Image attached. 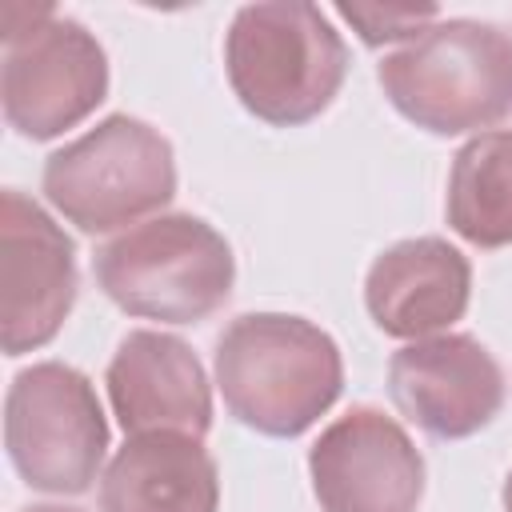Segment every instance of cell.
<instances>
[{"instance_id": "obj_15", "label": "cell", "mask_w": 512, "mask_h": 512, "mask_svg": "<svg viewBox=\"0 0 512 512\" xmlns=\"http://www.w3.org/2000/svg\"><path fill=\"white\" fill-rule=\"evenodd\" d=\"M368 48L380 44H412L416 36H424L436 24V8L420 4V8H380V4H340L336 8Z\"/></svg>"}, {"instance_id": "obj_11", "label": "cell", "mask_w": 512, "mask_h": 512, "mask_svg": "<svg viewBox=\"0 0 512 512\" xmlns=\"http://www.w3.org/2000/svg\"><path fill=\"white\" fill-rule=\"evenodd\" d=\"M108 404L128 436L212 428V384L188 340L156 328H132L104 372Z\"/></svg>"}, {"instance_id": "obj_6", "label": "cell", "mask_w": 512, "mask_h": 512, "mask_svg": "<svg viewBox=\"0 0 512 512\" xmlns=\"http://www.w3.org/2000/svg\"><path fill=\"white\" fill-rule=\"evenodd\" d=\"M0 100L4 120L28 140H52L88 120L108 96V56L100 40L56 8L8 4Z\"/></svg>"}, {"instance_id": "obj_13", "label": "cell", "mask_w": 512, "mask_h": 512, "mask_svg": "<svg viewBox=\"0 0 512 512\" xmlns=\"http://www.w3.org/2000/svg\"><path fill=\"white\" fill-rule=\"evenodd\" d=\"M100 512H216L220 472L200 436H128L100 476Z\"/></svg>"}, {"instance_id": "obj_1", "label": "cell", "mask_w": 512, "mask_h": 512, "mask_svg": "<svg viewBox=\"0 0 512 512\" xmlns=\"http://www.w3.org/2000/svg\"><path fill=\"white\" fill-rule=\"evenodd\" d=\"M216 388L244 428L292 440L336 404L344 356L304 316L244 312L216 336Z\"/></svg>"}, {"instance_id": "obj_3", "label": "cell", "mask_w": 512, "mask_h": 512, "mask_svg": "<svg viewBox=\"0 0 512 512\" xmlns=\"http://www.w3.org/2000/svg\"><path fill=\"white\" fill-rule=\"evenodd\" d=\"M92 276L128 316L200 324L228 304L236 256L208 220L192 212H160L100 244Z\"/></svg>"}, {"instance_id": "obj_9", "label": "cell", "mask_w": 512, "mask_h": 512, "mask_svg": "<svg viewBox=\"0 0 512 512\" xmlns=\"http://www.w3.org/2000/svg\"><path fill=\"white\" fill-rule=\"evenodd\" d=\"M308 476L320 512H416L424 456L396 416L356 404L308 448Z\"/></svg>"}, {"instance_id": "obj_4", "label": "cell", "mask_w": 512, "mask_h": 512, "mask_svg": "<svg viewBox=\"0 0 512 512\" xmlns=\"http://www.w3.org/2000/svg\"><path fill=\"white\" fill-rule=\"evenodd\" d=\"M388 104L432 136L492 128L512 108V32L488 20H436L376 68Z\"/></svg>"}, {"instance_id": "obj_16", "label": "cell", "mask_w": 512, "mask_h": 512, "mask_svg": "<svg viewBox=\"0 0 512 512\" xmlns=\"http://www.w3.org/2000/svg\"><path fill=\"white\" fill-rule=\"evenodd\" d=\"M20 512H80V508H64V504H32V508H20Z\"/></svg>"}, {"instance_id": "obj_10", "label": "cell", "mask_w": 512, "mask_h": 512, "mask_svg": "<svg viewBox=\"0 0 512 512\" xmlns=\"http://www.w3.org/2000/svg\"><path fill=\"white\" fill-rule=\"evenodd\" d=\"M388 396L432 440H468L504 408V372L468 332L404 344L388 360Z\"/></svg>"}, {"instance_id": "obj_14", "label": "cell", "mask_w": 512, "mask_h": 512, "mask_svg": "<svg viewBox=\"0 0 512 512\" xmlns=\"http://www.w3.org/2000/svg\"><path fill=\"white\" fill-rule=\"evenodd\" d=\"M444 216L476 248L512 244V132H480L452 156Z\"/></svg>"}, {"instance_id": "obj_12", "label": "cell", "mask_w": 512, "mask_h": 512, "mask_svg": "<svg viewBox=\"0 0 512 512\" xmlns=\"http://www.w3.org/2000/svg\"><path fill=\"white\" fill-rule=\"evenodd\" d=\"M472 300V264L440 236L384 248L364 276V308L384 336L424 340L452 328Z\"/></svg>"}, {"instance_id": "obj_5", "label": "cell", "mask_w": 512, "mask_h": 512, "mask_svg": "<svg viewBox=\"0 0 512 512\" xmlns=\"http://www.w3.org/2000/svg\"><path fill=\"white\" fill-rule=\"evenodd\" d=\"M40 188L48 204L88 236L144 224L176 196V156L168 136L128 112L104 116L96 128L44 160Z\"/></svg>"}, {"instance_id": "obj_17", "label": "cell", "mask_w": 512, "mask_h": 512, "mask_svg": "<svg viewBox=\"0 0 512 512\" xmlns=\"http://www.w3.org/2000/svg\"><path fill=\"white\" fill-rule=\"evenodd\" d=\"M504 512H512V472L504 476Z\"/></svg>"}, {"instance_id": "obj_8", "label": "cell", "mask_w": 512, "mask_h": 512, "mask_svg": "<svg viewBox=\"0 0 512 512\" xmlns=\"http://www.w3.org/2000/svg\"><path fill=\"white\" fill-rule=\"evenodd\" d=\"M76 244L24 192H0V344L24 356L56 340L76 304Z\"/></svg>"}, {"instance_id": "obj_7", "label": "cell", "mask_w": 512, "mask_h": 512, "mask_svg": "<svg viewBox=\"0 0 512 512\" xmlns=\"http://www.w3.org/2000/svg\"><path fill=\"white\" fill-rule=\"evenodd\" d=\"M4 448L28 488L88 492L108 452V420L92 380L60 360L20 368L4 396Z\"/></svg>"}, {"instance_id": "obj_2", "label": "cell", "mask_w": 512, "mask_h": 512, "mask_svg": "<svg viewBox=\"0 0 512 512\" xmlns=\"http://www.w3.org/2000/svg\"><path fill=\"white\" fill-rule=\"evenodd\" d=\"M236 100L272 128L316 120L348 76V44L308 0L244 4L224 36Z\"/></svg>"}]
</instances>
